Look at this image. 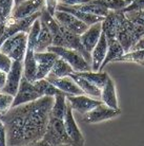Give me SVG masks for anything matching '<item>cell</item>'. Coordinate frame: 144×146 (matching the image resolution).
Wrapping results in <instances>:
<instances>
[{
	"label": "cell",
	"instance_id": "obj_25",
	"mask_svg": "<svg viewBox=\"0 0 144 146\" xmlns=\"http://www.w3.org/2000/svg\"><path fill=\"white\" fill-rule=\"evenodd\" d=\"M74 73V70L67 62H65L64 59H62L61 57H58L56 59L55 64L53 65L52 69H50V73L46 76H52V77H64L69 76V74Z\"/></svg>",
	"mask_w": 144,
	"mask_h": 146
},
{
	"label": "cell",
	"instance_id": "obj_27",
	"mask_svg": "<svg viewBox=\"0 0 144 146\" xmlns=\"http://www.w3.org/2000/svg\"><path fill=\"white\" fill-rule=\"evenodd\" d=\"M34 86L36 87L37 91L39 92L40 96H55L59 92H61L58 88H56L54 85L50 83L46 78H41L33 82Z\"/></svg>",
	"mask_w": 144,
	"mask_h": 146
},
{
	"label": "cell",
	"instance_id": "obj_1",
	"mask_svg": "<svg viewBox=\"0 0 144 146\" xmlns=\"http://www.w3.org/2000/svg\"><path fill=\"white\" fill-rule=\"evenodd\" d=\"M53 104L54 96H42L36 101L11 107L1 114L7 146H21L42 139Z\"/></svg>",
	"mask_w": 144,
	"mask_h": 146
},
{
	"label": "cell",
	"instance_id": "obj_31",
	"mask_svg": "<svg viewBox=\"0 0 144 146\" xmlns=\"http://www.w3.org/2000/svg\"><path fill=\"white\" fill-rule=\"evenodd\" d=\"M14 96L4 92H0V114H3L12 107Z\"/></svg>",
	"mask_w": 144,
	"mask_h": 146
},
{
	"label": "cell",
	"instance_id": "obj_11",
	"mask_svg": "<svg viewBox=\"0 0 144 146\" xmlns=\"http://www.w3.org/2000/svg\"><path fill=\"white\" fill-rule=\"evenodd\" d=\"M45 7V0H25L14 7L11 17L14 19H22L39 13Z\"/></svg>",
	"mask_w": 144,
	"mask_h": 146
},
{
	"label": "cell",
	"instance_id": "obj_9",
	"mask_svg": "<svg viewBox=\"0 0 144 146\" xmlns=\"http://www.w3.org/2000/svg\"><path fill=\"white\" fill-rule=\"evenodd\" d=\"M40 98L41 96H40L39 92L37 91L34 84L29 82L24 76H22L18 91L14 96V101H13L12 107H16L19 106V105H22V104L33 102V101H36V100L40 99Z\"/></svg>",
	"mask_w": 144,
	"mask_h": 146
},
{
	"label": "cell",
	"instance_id": "obj_36",
	"mask_svg": "<svg viewBox=\"0 0 144 146\" xmlns=\"http://www.w3.org/2000/svg\"><path fill=\"white\" fill-rule=\"evenodd\" d=\"M0 146H7V135H5V128L1 121L0 114Z\"/></svg>",
	"mask_w": 144,
	"mask_h": 146
},
{
	"label": "cell",
	"instance_id": "obj_3",
	"mask_svg": "<svg viewBox=\"0 0 144 146\" xmlns=\"http://www.w3.org/2000/svg\"><path fill=\"white\" fill-rule=\"evenodd\" d=\"M40 14L41 12L22 19H14L10 16L2 25H0V47L7 38H10L18 32L29 33L32 25L37 18H39Z\"/></svg>",
	"mask_w": 144,
	"mask_h": 146
},
{
	"label": "cell",
	"instance_id": "obj_30",
	"mask_svg": "<svg viewBox=\"0 0 144 146\" xmlns=\"http://www.w3.org/2000/svg\"><path fill=\"white\" fill-rule=\"evenodd\" d=\"M14 0H0V25H2L12 14Z\"/></svg>",
	"mask_w": 144,
	"mask_h": 146
},
{
	"label": "cell",
	"instance_id": "obj_23",
	"mask_svg": "<svg viewBox=\"0 0 144 146\" xmlns=\"http://www.w3.org/2000/svg\"><path fill=\"white\" fill-rule=\"evenodd\" d=\"M66 107H67V101H66V93L64 92H59L58 94L54 96V104L52 106L50 115L54 117H58L63 120L66 112Z\"/></svg>",
	"mask_w": 144,
	"mask_h": 146
},
{
	"label": "cell",
	"instance_id": "obj_43",
	"mask_svg": "<svg viewBox=\"0 0 144 146\" xmlns=\"http://www.w3.org/2000/svg\"><path fill=\"white\" fill-rule=\"evenodd\" d=\"M143 37H144V35H143Z\"/></svg>",
	"mask_w": 144,
	"mask_h": 146
},
{
	"label": "cell",
	"instance_id": "obj_19",
	"mask_svg": "<svg viewBox=\"0 0 144 146\" xmlns=\"http://www.w3.org/2000/svg\"><path fill=\"white\" fill-rule=\"evenodd\" d=\"M100 100L107 105L111 108L114 109H119L118 106V100H117V94H116L115 84L111 77L108 76L106 80V83L104 84L103 88L101 89V98Z\"/></svg>",
	"mask_w": 144,
	"mask_h": 146
},
{
	"label": "cell",
	"instance_id": "obj_42",
	"mask_svg": "<svg viewBox=\"0 0 144 146\" xmlns=\"http://www.w3.org/2000/svg\"><path fill=\"white\" fill-rule=\"evenodd\" d=\"M65 146H69V145H65Z\"/></svg>",
	"mask_w": 144,
	"mask_h": 146
},
{
	"label": "cell",
	"instance_id": "obj_17",
	"mask_svg": "<svg viewBox=\"0 0 144 146\" xmlns=\"http://www.w3.org/2000/svg\"><path fill=\"white\" fill-rule=\"evenodd\" d=\"M50 83L54 85L55 87L58 88L60 91L64 92L66 94L71 95H80L84 94L83 91L80 89V87L75 83V80H73L71 76H64V77H52L46 76L45 77Z\"/></svg>",
	"mask_w": 144,
	"mask_h": 146
},
{
	"label": "cell",
	"instance_id": "obj_33",
	"mask_svg": "<svg viewBox=\"0 0 144 146\" xmlns=\"http://www.w3.org/2000/svg\"><path fill=\"white\" fill-rule=\"evenodd\" d=\"M12 62H13V60L7 55H5L4 53L0 51V71L7 73L11 69Z\"/></svg>",
	"mask_w": 144,
	"mask_h": 146
},
{
	"label": "cell",
	"instance_id": "obj_18",
	"mask_svg": "<svg viewBox=\"0 0 144 146\" xmlns=\"http://www.w3.org/2000/svg\"><path fill=\"white\" fill-rule=\"evenodd\" d=\"M106 52H107V40L105 34L102 32L100 36V39L98 40L97 44L95 46L93 51L90 52L92 55V71L97 72L100 69L102 62L104 60L105 56H106Z\"/></svg>",
	"mask_w": 144,
	"mask_h": 146
},
{
	"label": "cell",
	"instance_id": "obj_21",
	"mask_svg": "<svg viewBox=\"0 0 144 146\" xmlns=\"http://www.w3.org/2000/svg\"><path fill=\"white\" fill-rule=\"evenodd\" d=\"M69 76H71L73 80H75V83L80 87V89L83 91L84 94L88 95V96H92L94 99L99 100L101 98V89L98 88L97 86L93 85L92 83H90L88 80H86L85 78L77 75L76 73H72L69 74Z\"/></svg>",
	"mask_w": 144,
	"mask_h": 146
},
{
	"label": "cell",
	"instance_id": "obj_40",
	"mask_svg": "<svg viewBox=\"0 0 144 146\" xmlns=\"http://www.w3.org/2000/svg\"><path fill=\"white\" fill-rule=\"evenodd\" d=\"M5 82H7V73L3 71H0V90L4 87Z\"/></svg>",
	"mask_w": 144,
	"mask_h": 146
},
{
	"label": "cell",
	"instance_id": "obj_28",
	"mask_svg": "<svg viewBox=\"0 0 144 146\" xmlns=\"http://www.w3.org/2000/svg\"><path fill=\"white\" fill-rule=\"evenodd\" d=\"M96 3L106 7L109 11H121L125 9L133 0H94Z\"/></svg>",
	"mask_w": 144,
	"mask_h": 146
},
{
	"label": "cell",
	"instance_id": "obj_41",
	"mask_svg": "<svg viewBox=\"0 0 144 146\" xmlns=\"http://www.w3.org/2000/svg\"><path fill=\"white\" fill-rule=\"evenodd\" d=\"M23 1H25V0H14V7H16V5L20 4L21 2H23Z\"/></svg>",
	"mask_w": 144,
	"mask_h": 146
},
{
	"label": "cell",
	"instance_id": "obj_35",
	"mask_svg": "<svg viewBox=\"0 0 144 146\" xmlns=\"http://www.w3.org/2000/svg\"><path fill=\"white\" fill-rule=\"evenodd\" d=\"M58 3H59V0H45V9L50 15H54Z\"/></svg>",
	"mask_w": 144,
	"mask_h": 146
},
{
	"label": "cell",
	"instance_id": "obj_8",
	"mask_svg": "<svg viewBox=\"0 0 144 146\" xmlns=\"http://www.w3.org/2000/svg\"><path fill=\"white\" fill-rule=\"evenodd\" d=\"M53 16H54V18L57 20V22L62 28L69 30V32L77 34V35H81L88 28L87 25H85L80 19H78L74 15L69 14L67 12L56 10Z\"/></svg>",
	"mask_w": 144,
	"mask_h": 146
},
{
	"label": "cell",
	"instance_id": "obj_39",
	"mask_svg": "<svg viewBox=\"0 0 144 146\" xmlns=\"http://www.w3.org/2000/svg\"><path fill=\"white\" fill-rule=\"evenodd\" d=\"M21 146H56V145H52L50 143L45 142L44 140H40V141H37V142H33V143H29V144H25V145H21ZM65 146V145H63Z\"/></svg>",
	"mask_w": 144,
	"mask_h": 146
},
{
	"label": "cell",
	"instance_id": "obj_24",
	"mask_svg": "<svg viewBox=\"0 0 144 146\" xmlns=\"http://www.w3.org/2000/svg\"><path fill=\"white\" fill-rule=\"evenodd\" d=\"M76 73L77 75L85 78L86 80H88L90 83H92L93 85L97 86L98 88L102 89L104 84L106 83V80L107 77L109 76L106 72H103V71H84V72H74Z\"/></svg>",
	"mask_w": 144,
	"mask_h": 146
},
{
	"label": "cell",
	"instance_id": "obj_5",
	"mask_svg": "<svg viewBox=\"0 0 144 146\" xmlns=\"http://www.w3.org/2000/svg\"><path fill=\"white\" fill-rule=\"evenodd\" d=\"M42 140H44L45 142L50 143L52 145L72 146V140L69 139V137L65 131L63 120L54 117L52 115H50L48 124H47L46 130H45V133H44Z\"/></svg>",
	"mask_w": 144,
	"mask_h": 146
},
{
	"label": "cell",
	"instance_id": "obj_4",
	"mask_svg": "<svg viewBox=\"0 0 144 146\" xmlns=\"http://www.w3.org/2000/svg\"><path fill=\"white\" fill-rule=\"evenodd\" d=\"M52 46L76 50L82 54V56L88 64H92V55L82 46L81 40H80V35L72 33L69 30L62 28L61 26H60L59 31L53 36V44Z\"/></svg>",
	"mask_w": 144,
	"mask_h": 146
},
{
	"label": "cell",
	"instance_id": "obj_6",
	"mask_svg": "<svg viewBox=\"0 0 144 146\" xmlns=\"http://www.w3.org/2000/svg\"><path fill=\"white\" fill-rule=\"evenodd\" d=\"M27 34L25 32H18L15 35L7 38L0 47V51L7 55L12 60L23 62L26 44H27Z\"/></svg>",
	"mask_w": 144,
	"mask_h": 146
},
{
	"label": "cell",
	"instance_id": "obj_32",
	"mask_svg": "<svg viewBox=\"0 0 144 146\" xmlns=\"http://www.w3.org/2000/svg\"><path fill=\"white\" fill-rule=\"evenodd\" d=\"M125 16L130 19V21L139 25H144V10L142 11H132V12H124Z\"/></svg>",
	"mask_w": 144,
	"mask_h": 146
},
{
	"label": "cell",
	"instance_id": "obj_38",
	"mask_svg": "<svg viewBox=\"0 0 144 146\" xmlns=\"http://www.w3.org/2000/svg\"><path fill=\"white\" fill-rule=\"evenodd\" d=\"M139 50H144V37L140 38V39L138 40L136 44H134L132 49H130V51H139Z\"/></svg>",
	"mask_w": 144,
	"mask_h": 146
},
{
	"label": "cell",
	"instance_id": "obj_29",
	"mask_svg": "<svg viewBox=\"0 0 144 146\" xmlns=\"http://www.w3.org/2000/svg\"><path fill=\"white\" fill-rule=\"evenodd\" d=\"M115 62H135L140 66H144V50L139 51H132L123 54L122 56L115 59Z\"/></svg>",
	"mask_w": 144,
	"mask_h": 146
},
{
	"label": "cell",
	"instance_id": "obj_10",
	"mask_svg": "<svg viewBox=\"0 0 144 146\" xmlns=\"http://www.w3.org/2000/svg\"><path fill=\"white\" fill-rule=\"evenodd\" d=\"M22 76H23V62H18V60H13L11 69L7 73L5 85L0 90V92H4V93L15 96V94L18 91Z\"/></svg>",
	"mask_w": 144,
	"mask_h": 146
},
{
	"label": "cell",
	"instance_id": "obj_20",
	"mask_svg": "<svg viewBox=\"0 0 144 146\" xmlns=\"http://www.w3.org/2000/svg\"><path fill=\"white\" fill-rule=\"evenodd\" d=\"M106 40H107V52H106V56H105L99 71H103L104 67L107 65L108 62H115V59H117L118 57L124 54V50H123L122 46L119 44L118 40L116 39V37L106 38Z\"/></svg>",
	"mask_w": 144,
	"mask_h": 146
},
{
	"label": "cell",
	"instance_id": "obj_37",
	"mask_svg": "<svg viewBox=\"0 0 144 146\" xmlns=\"http://www.w3.org/2000/svg\"><path fill=\"white\" fill-rule=\"evenodd\" d=\"M90 0H59V3L73 7V5H79V4L86 3V2H90Z\"/></svg>",
	"mask_w": 144,
	"mask_h": 146
},
{
	"label": "cell",
	"instance_id": "obj_34",
	"mask_svg": "<svg viewBox=\"0 0 144 146\" xmlns=\"http://www.w3.org/2000/svg\"><path fill=\"white\" fill-rule=\"evenodd\" d=\"M144 10V0H133L125 9H123V12H132V11H142Z\"/></svg>",
	"mask_w": 144,
	"mask_h": 146
},
{
	"label": "cell",
	"instance_id": "obj_12",
	"mask_svg": "<svg viewBox=\"0 0 144 146\" xmlns=\"http://www.w3.org/2000/svg\"><path fill=\"white\" fill-rule=\"evenodd\" d=\"M121 113V110L119 109H114L105 105L104 103H102L97 107H95L94 109L86 112L83 117V121L86 123H99V122H103L106 120H111L113 117L119 115Z\"/></svg>",
	"mask_w": 144,
	"mask_h": 146
},
{
	"label": "cell",
	"instance_id": "obj_15",
	"mask_svg": "<svg viewBox=\"0 0 144 146\" xmlns=\"http://www.w3.org/2000/svg\"><path fill=\"white\" fill-rule=\"evenodd\" d=\"M66 101L69 103L73 110H76L80 112L81 114H85L86 112L94 109L95 107L102 104L101 100L90 98L86 94H80V95H71L66 94Z\"/></svg>",
	"mask_w": 144,
	"mask_h": 146
},
{
	"label": "cell",
	"instance_id": "obj_14",
	"mask_svg": "<svg viewBox=\"0 0 144 146\" xmlns=\"http://www.w3.org/2000/svg\"><path fill=\"white\" fill-rule=\"evenodd\" d=\"M35 60H36V76L35 80L45 78L46 75L50 73L53 65L55 64L56 59L59 57L54 52L45 51V52H35Z\"/></svg>",
	"mask_w": 144,
	"mask_h": 146
},
{
	"label": "cell",
	"instance_id": "obj_13",
	"mask_svg": "<svg viewBox=\"0 0 144 146\" xmlns=\"http://www.w3.org/2000/svg\"><path fill=\"white\" fill-rule=\"evenodd\" d=\"M64 127L65 131L72 140V146H83L84 145V137L80 131L78 125L76 123L74 115H73V109L69 103L67 102V107H66V112H65L64 119Z\"/></svg>",
	"mask_w": 144,
	"mask_h": 146
},
{
	"label": "cell",
	"instance_id": "obj_22",
	"mask_svg": "<svg viewBox=\"0 0 144 146\" xmlns=\"http://www.w3.org/2000/svg\"><path fill=\"white\" fill-rule=\"evenodd\" d=\"M53 44V34L50 31L44 26L42 22H40V31L38 34L35 44V52H45L47 48Z\"/></svg>",
	"mask_w": 144,
	"mask_h": 146
},
{
	"label": "cell",
	"instance_id": "obj_16",
	"mask_svg": "<svg viewBox=\"0 0 144 146\" xmlns=\"http://www.w3.org/2000/svg\"><path fill=\"white\" fill-rule=\"evenodd\" d=\"M101 34H102V25L101 22H97L90 26L84 33L80 35L81 44L88 53L93 51L98 40L100 39Z\"/></svg>",
	"mask_w": 144,
	"mask_h": 146
},
{
	"label": "cell",
	"instance_id": "obj_2",
	"mask_svg": "<svg viewBox=\"0 0 144 146\" xmlns=\"http://www.w3.org/2000/svg\"><path fill=\"white\" fill-rule=\"evenodd\" d=\"M117 17L116 28V39L119 41L124 50V54L128 53L134 44L144 35V25H139L130 21L125 16V13L121 11H115Z\"/></svg>",
	"mask_w": 144,
	"mask_h": 146
},
{
	"label": "cell",
	"instance_id": "obj_7",
	"mask_svg": "<svg viewBox=\"0 0 144 146\" xmlns=\"http://www.w3.org/2000/svg\"><path fill=\"white\" fill-rule=\"evenodd\" d=\"M47 51L54 52L59 57L64 59L65 62L72 67L74 72H84V71H92L90 64L85 60L80 52L73 50V49H66L62 47H56L50 46L47 48Z\"/></svg>",
	"mask_w": 144,
	"mask_h": 146
},
{
	"label": "cell",
	"instance_id": "obj_26",
	"mask_svg": "<svg viewBox=\"0 0 144 146\" xmlns=\"http://www.w3.org/2000/svg\"><path fill=\"white\" fill-rule=\"evenodd\" d=\"M72 7L78 10V11L88 13V14L97 15V16H101V17H105L108 14V12H109V10H107L106 7H102L100 4L96 3L94 0H90V2L79 4V5H73Z\"/></svg>",
	"mask_w": 144,
	"mask_h": 146
}]
</instances>
